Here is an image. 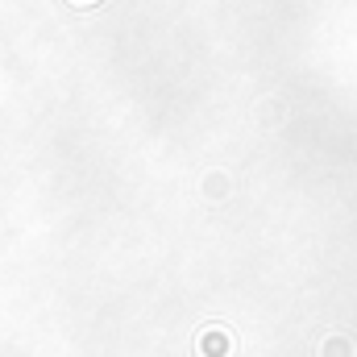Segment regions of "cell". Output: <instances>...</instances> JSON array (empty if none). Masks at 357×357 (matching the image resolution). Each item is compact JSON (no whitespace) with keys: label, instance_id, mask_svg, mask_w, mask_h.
<instances>
[{"label":"cell","instance_id":"cell-1","mask_svg":"<svg viewBox=\"0 0 357 357\" xmlns=\"http://www.w3.org/2000/svg\"><path fill=\"white\" fill-rule=\"evenodd\" d=\"M328 349H333V357H349V345H345V341H333V345H324V354H328Z\"/></svg>","mask_w":357,"mask_h":357}]
</instances>
